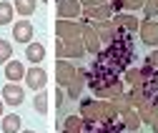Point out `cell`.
<instances>
[{
  "label": "cell",
  "instance_id": "obj_1",
  "mask_svg": "<svg viewBox=\"0 0 158 133\" xmlns=\"http://www.w3.org/2000/svg\"><path fill=\"white\" fill-rule=\"evenodd\" d=\"M55 58L58 60H83L85 58V45L83 40H58L55 43Z\"/></svg>",
  "mask_w": 158,
  "mask_h": 133
},
{
  "label": "cell",
  "instance_id": "obj_2",
  "mask_svg": "<svg viewBox=\"0 0 158 133\" xmlns=\"http://www.w3.org/2000/svg\"><path fill=\"white\" fill-rule=\"evenodd\" d=\"M148 81H158V70L151 68L148 63L143 68H126L123 70V83H128L131 88H141Z\"/></svg>",
  "mask_w": 158,
  "mask_h": 133
},
{
  "label": "cell",
  "instance_id": "obj_3",
  "mask_svg": "<svg viewBox=\"0 0 158 133\" xmlns=\"http://www.w3.org/2000/svg\"><path fill=\"white\" fill-rule=\"evenodd\" d=\"M81 118L93 121V123H106V101H101V98L81 101Z\"/></svg>",
  "mask_w": 158,
  "mask_h": 133
},
{
  "label": "cell",
  "instance_id": "obj_4",
  "mask_svg": "<svg viewBox=\"0 0 158 133\" xmlns=\"http://www.w3.org/2000/svg\"><path fill=\"white\" fill-rule=\"evenodd\" d=\"M98 38H101V45H110L113 40H118V38H123L126 30L123 28H118L113 20H103V23H93Z\"/></svg>",
  "mask_w": 158,
  "mask_h": 133
},
{
  "label": "cell",
  "instance_id": "obj_5",
  "mask_svg": "<svg viewBox=\"0 0 158 133\" xmlns=\"http://www.w3.org/2000/svg\"><path fill=\"white\" fill-rule=\"evenodd\" d=\"M81 40H83V45H85V53H90V55H95V53H101V38H98V33H95V28H93V23H88V20H81Z\"/></svg>",
  "mask_w": 158,
  "mask_h": 133
},
{
  "label": "cell",
  "instance_id": "obj_6",
  "mask_svg": "<svg viewBox=\"0 0 158 133\" xmlns=\"http://www.w3.org/2000/svg\"><path fill=\"white\" fill-rule=\"evenodd\" d=\"M75 78H78V68H75L73 60H58V63H55V81H58V88H68Z\"/></svg>",
  "mask_w": 158,
  "mask_h": 133
},
{
  "label": "cell",
  "instance_id": "obj_7",
  "mask_svg": "<svg viewBox=\"0 0 158 133\" xmlns=\"http://www.w3.org/2000/svg\"><path fill=\"white\" fill-rule=\"evenodd\" d=\"M55 38L58 40H78V38H81V23L78 20H60V18H58Z\"/></svg>",
  "mask_w": 158,
  "mask_h": 133
},
{
  "label": "cell",
  "instance_id": "obj_8",
  "mask_svg": "<svg viewBox=\"0 0 158 133\" xmlns=\"http://www.w3.org/2000/svg\"><path fill=\"white\" fill-rule=\"evenodd\" d=\"M83 8V20L88 23H103V20H110L113 18V10L108 5H81Z\"/></svg>",
  "mask_w": 158,
  "mask_h": 133
},
{
  "label": "cell",
  "instance_id": "obj_9",
  "mask_svg": "<svg viewBox=\"0 0 158 133\" xmlns=\"http://www.w3.org/2000/svg\"><path fill=\"white\" fill-rule=\"evenodd\" d=\"M0 98H3L5 106L18 108V106L23 103V98H25V90L20 88V83H5V85H3V93H0Z\"/></svg>",
  "mask_w": 158,
  "mask_h": 133
},
{
  "label": "cell",
  "instance_id": "obj_10",
  "mask_svg": "<svg viewBox=\"0 0 158 133\" xmlns=\"http://www.w3.org/2000/svg\"><path fill=\"white\" fill-rule=\"evenodd\" d=\"M25 83H28V88L30 90H45V85H48V73H45V68H40V65H35V68H28L25 70Z\"/></svg>",
  "mask_w": 158,
  "mask_h": 133
},
{
  "label": "cell",
  "instance_id": "obj_11",
  "mask_svg": "<svg viewBox=\"0 0 158 133\" xmlns=\"http://www.w3.org/2000/svg\"><path fill=\"white\" fill-rule=\"evenodd\" d=\"M83 13L81 0H58V18L60 20H78Z\"/></svg>",
  "mask_w": 158,
  "mask_h": 133
},
{
  "label": "cell",
  "instance_id": "obj_12",
  "mask_svg": "<svg viewBox=\"0 0 158 133\" xmlns=\"http://www.w3.org/2000/svg\"><path fill=\"white\" fill-rule=\"evenodd\" d=\"M33 35H35V28H33V23L30 20H18V23H13V40H18V43H33Z\"/></svg>",
  "mask_w": 158,
  "mask_h": 133
},
{
  "label": "cell",
  "instance_id": "obj_13",
  "mask_svg": "<svg viewBox=\"0 0 158 133\" xmlns=\"http://www.w3.org/2000/svg\"><path fill=\"white\" fill-rule=\"evenodd\" d=\"M138 33H141V43L143 45H148V48L158 45V20H143L141 28H138Z\"/></svg>",
  "mask_w": 158,
  "mask_h": 133
},
{
  "label": "cell",
  "instance_id": "obj_14",
  "mask_svg": "<svg viewBox=\"0 0 158 133\" xmlns=\"http://www.w3.org/2000/svg\"><path fill=\"white\" fill-rule=\"evenodd\" d=\"M110 20L118 28H123L126 33H138V28H141V20L135 18V13H115Z\"/></svg>",
  "mask_w": 158,
  "mask_h": 133
},
{
  "label": "cell",
  "instance_id": "obj_15",
  "mask_svg": "<svg viewBox=\"0 0 158 133\" xmlns=\"http://www.w3.org/2000/svg\"><path fill=\"white\" fill-rule=\"evenodd\" d=\"M3 73H5V81L8 83H20L23 78H25V65L20 63V60H8L5 63V68H3Z\"/></svg>",
  "mask_w": 158,
  "mask_h": 133
},
{
  "label": "cell",
  "instance_id": "obj_16",
  "mask_svg": "<svg viewBox=\"0 0 158 133\" xmlns=\"http://www.w3.org/2000/svg\"><path fill=\"white\" fill-rule=\"evenodd\" d=\"M0 128H3V133H20L23 118L18 116V113H5V116L0 118Z\"/></svg>",
  "mask_w": 158,
  "mask_h": 133
},
{
  "label": "cell",
  "instance_id": "obj_17",
  "mask_svg": "<svg viewBox=\"0 0 158 133\" xmlns=\"http://www.w3.org/2000/svg\"><path fill=\"white\" fill-rule=\"evenodd\" d=\"M121 123H123V128L131 131V133L141 131V118H138V110H135V108L123 110V113H121Z\"/></svg>",
  "mask_w": 158,
  "mask_h": 133
},
{
  "label": "cell",
  "instance_id": "obj_18",
  "mask_svg": "<svg viewBox=\"0 0 158 133\" xmlns=\"http://www.w3.org/2000/svg\"><path fill=\"white\" fill-rule=\"evenodd\" d=\"M25 58H28L33 65H40L43 58H45V48H43V43H28V48H25Z\"/></svg>",
  "mask_w": 158,
  "mask_h": 133
},
{
  "label": "cell",
  "instance_id": "obj_19",
  "mask_svg": "<svg viewBox=\"0 0 158 133\" xmlns=\"http://www.w3.org/2000/svg\"><path fill=\"white\" fill-rule=\"evenodd\" d=\"M126 98H128L131 108H135V110H138V108H141V106L148 101V96H146L141 88H128V90H126Z\"/></svg>",
  "mask_w": 158,
  "mask_h": 133
},
{
  "label": "cell",
  "instance_id": "obj_20",
  "mask_svg": "<svg viewBox=\"0 0 158 133\" xmlns=\"http://www.w3.org/2000/svg\"><path fill=\"white\" fill-rule=\"evenodd\" d=\"M13 8H15V13H20L23 18H30L35 13V8H38V0H13Z\"/></svg>",
  "mask_w": 158,
  "mask_h": 133
},
{
  "label": "cell",
  "instance_id": "obj_21",
  "mask_svg": "<svg viewBox=\"0 0 158 133\" xmlns=\"http://www.w3.org/2000/svg\"><path fill=\"white\" fill-rule=\"evenodd\" d=\"M13 18H15V8L8 0H0V25H13Z\"/></svg>",
  "mask_w": 158,
  "mask_h": 133
},
{
  "label": "cell",
  "instance_id": "obj_22",
  "mask_svg": "<svg viewBox=\"0 0 158 133\" xmlns=\"http://www.w3.org/2000/svg\"><path fill=\"white\" fill-rule=\"evenodd\" d=\"M60 133H83V118L81 116H68L63 121V131Z\"/></svg>",
  "mask_w": 158,
  "mask_h": 133
},
{
  "label": "cell",
  "instance_id": "obj_23",
  "mask_svg": "<svg viewBox=\"0 0 158 133\" xmlns=\"http://www.w3.org/2000/svg\"><path fill=\"white\" fill-rule=\"evenodd\" d=\"M48 101H50V96H48V90H38L35 93V98H33V108H35V113H48Z\"/></svg>",
  "mask_w": 158,
  "mask_h": 133
},
{
  "label": "cell",
  "instance_id": "obj_24",
  "mask_svg": "<svg viewBox=\"0 0 158 133\" xmlns=\"http://www.w3.org/2000/svg\"><path fill=\"white\" fill-rule=\"evenodd\" d=\"M143 15H146V20H156L158 18V0H143Z\"/></svg>",
  "mask_w": 158,
  "mask_h": 133
},
{
  "label": "cell",
  "instance_id": "obj_25",
  "mask_svg": "<svg viewBox=\"0 0 158 133\" xmlns=\"http://www.w3.org/2000/svg\"><path fill=\"white\" fill-rule=\"evenodd\" d=\"M110 103L115 106V110H118V116H121L123 110H128V108H131V103H128V98H126V90L121 93V96H115V98H110Z\"/></svg>",
  "mask_w": 158,
  "mask_h": 133
},
{
  "label": "cell",
  "instance_id": "obj_26",
  "mask_svg": "<svg viewBox=\"0 0 158 133\" xmlns=\"http://www.w3.org/2000/svg\"><path fill=\"white\" fill-rule=\"evenodd\" d=\"M13 58V45L8 40H0V65H5Z\"/></svg>",
  "mask_w": 158,
  "mask_h": 133
},
{
  "label": "cell",
  "instance_id": "obj_27",
  "mask_svg": "<svg viewBox=\"0 0 158 133\" xmlns=\"http://www.w3.org/2000/svg\"><path fill=\"white\" fill-rule=\"evenodd\" d=\"M123 3V13H135L143 8V0H121Z\"/></svg>",
  "mask_w": 158,
  "mask_h": 133
},
{
  "label": "cell",
  "instance_id": "obj_28",
  "mask_svg": "<svg viewBox=\"0 0 158 133\" xmlns=\"http://www.w3.org/2000/svg\"><path fill=\"white\" fill-rule=\"evenodd\" d=\"M146 63H148L151 68H156V70H158V48H153V50L148 53V58H146Z\"/></svg>",
  "mask_w": 158,
  "mask_h": 133
},
{
  "label": "cell",
  "instance_id": "obj_29",
  "mask_svg": "<svg viewBox=\"0 0 158 133\" xmlns=\"http://www.w3.org/2000/svg\"><path fill=\"white\" fill-rule=\"evenodd\" d=\"M81 5H108V0H81Z\"/></svg>",
  "mask_w": 158,
  "mask_h": 133
},
{
  "label": "cell",
  "instance_id": "obj_30",
  "mask_svg": "<svg viewBox=\"0 0 158 133\" xmlns=\"http://www.w3.org/2000/svg\"><path fill=\"white\" fill-rule=\"evenodd\" d=\"M148 126H151V131H153V133H158V113L151 118V123H148Z\"/></svg>",
  "mask_w": 158,
  "mask_h": 133
},
{
  "label": "cell",
  "instance_id": "obj_31",
  "mask_svg": "<svg viewBox=\"0 0 158 133\" xmlns=\"http://www.w3.org/2000/svg\"><path fill=\"white\" fill-rule=\"evenodd\" d=\"M5 116V103H3V98H0V118Z\"/></svg>",
  "mask_w": 158,
  "mask_h": 133
},
{
  "label": "cell",
  "instance_id": "obj_32",
  "mask_svg": "<svg viewBox=\"0 0 158 133\" xmlns=\"http://www.w3.org/2000/svg\"><path fill=\"white\" fill-rule=\"evenodd\" d=\"M20 133H35V131H28V128H20Z\"/></svg>",
  "mask_w": 158,
  "mask_h": 133
},
{
  "label": "cell",
  "instance_id": "obj_33",
  "mask_svg": "<svg viewBox=\"0 0 158 133\" xmlns=\"http://www.w3.org/2000/svg\"><path fill=\"white\" fill-rule=\"evenodd\" d=\"M40 3H48V0H40Z\"/></svg>",
  "mask_w": 158,
  "mask_h": 133
}]
</instances>
